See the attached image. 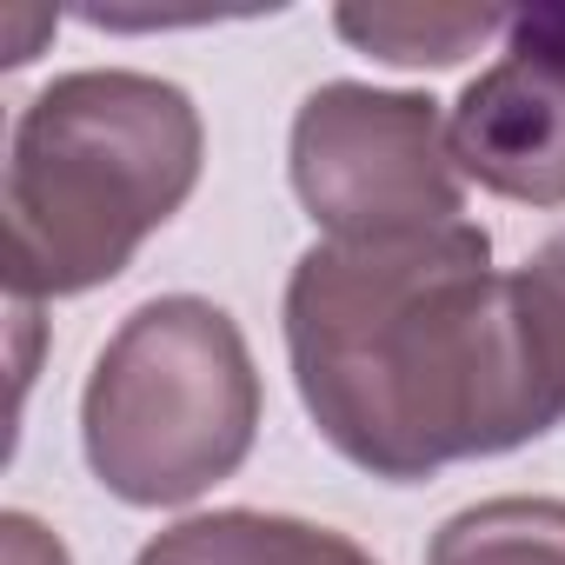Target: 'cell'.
I'll use <instances>...</instances> for the list:
<instances>
[{"label":"cell","instance_id":"5b68a950","mask_svg":"<svg viewBox=\"0 0 565 565\" xmlns=\"http://www.w3.org/2000/svg\"><path fill=\"white\" fill-rule=\"evenodd\" d=\"M452 167L499 200L565 206V8L512 21L505 54L459 94Z\"/></svg>","mask_w":565,"mask_h":565},{"label":"cell","instance_id":"3957f363","mask_svg":"<svg viewBox=\"0 0 565 565\" xmlns=\"http://www.w3.org/2000/svg\"><path fill=\"white\" fill-rule=\"evenodd\" d=\"M259 433V373L239 327L193 294L147 300L100 347L81 393L94 479L127 505H186L233 479Z\"/></svg>","mask_w":565,"mask_h":565},{"label":"cell","instance_id":"ba28073f","mask_svg":"<svg viewBox=\"0 0 565 565\" xmlns=\"http://www.w3.org/2000/svg\"><path fill=\"white\" fill-rule=\"evenodd\" d=\"M426 565H565V499H479L433 532Z\"/></svg>","mask_w":565,"mask_h":565},{"label":"cell","instance_id":"9c48e42d","mask_svg":"<svg viewBox=\"0 0 565 565\" xmlns=\"http://www.w3.org/2000/svg\"><path fill=\"white\" fill-rule=\"evenodd\" d=\"M0 565H67V545L41 519L8 512V519H0Z\"/></svg>","mask_w":565,"mask_h":565},{"label":"cell","instance_id":"8992f818","mask_svg":"<svg viewBox=\"0 0 565 565\" xmlns=\"http://www.w3.org/2000/svg\"><path fill=\"white\" fill-rule=\"evenodd\" d=\"M134 565H373L347 532L279 512H206L160 532Z\"/></svg>","mask_w":565,"mask_h":565},{"label":"cell","instance_id":"6da1fadb","mask_svg":"<svg viewBox=\"0 0 565 565\" xmlns=\"http://www.w3.org/2000/svg\"><path fill=\"white\" fill-rule=\"evenodd\" d=\"M287 353L327 446L393 486L565 419V320L532 266H492L472 220L307 246L287 279Z\"/></svg>","mask_w":565,"mask_h":565},{"label":"cell","instance_id":"52a82bcc","mask_svg":"<svg viewBox=\"0 0 565 565\" xmlns=\"http://www.w3.org/2000/svg\"><path fill=\"white\" fill-rule=\"evenodd\" d=\"M333 28L386 67H459L492 34H512L492 8H340Z\"/></svg>","mask_w":565,"mask_h":565},{"label":"cell","instance_id":"7a4b0ae2","mask_svg":"<svg viewBox=\"0 0 565 565\" xmlns=\"http://www.w3.org/2000/svg\"><path fill=\"white\" fill-rule=\"evenodd\" d=\"M200 114L173 81L87 67L41 87L8 153V294L107 287L200 180Z\"/></svg>","mask_w":565,"mask_h":565},{"label":"cell","instance_id":"277c9868","mask_svg":"<svg viewBox=\"0 0 565 565\" xmlns=\"http://www.w3.org/2000/svg\"><path fill=\"white\" fill-rule=\"evenodd\" d=\"M294 193L327 239L426 233L466 213L439 100L333 81L294 120Z\"/></svg>","mask_w":565,"mask_h":565}]
</instances>
